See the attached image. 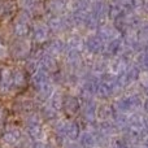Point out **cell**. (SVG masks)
<instances>
[]
</instances>
